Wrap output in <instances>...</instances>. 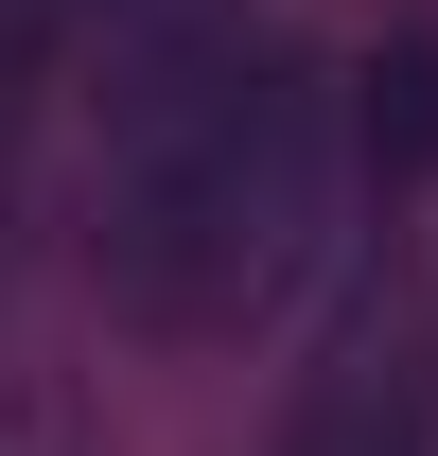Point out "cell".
<instances>
[{"mask_svg":"<svg viewBox=\"0 0 438 456\" xmlns=\"http://www.w3.org/2000/svg\"><path fill=\"white\" fill-rule=\"evenodd\" d=\"M333 141L369 175H421L438 159V18H403L385 53H351V88H333Z\"/></svg>","mask_w":438,"mask_h":456,"instance_id":"obj_3","label":"cell"},{"mask_svg":"<svg viewBox=\"0 0 438 456\" xmlns=\"http://www.w3.org/2000/svg\"><path fill=\"white\" fill-rule=\"evenodd\" d=\"M53 88H70V0H0V175H18Z\"/></svg>","mask_w":438,"mask_h":456,"instance_id":"obj_4","label":"cell"},{"mask_svg":"<svg viewBox=\"0 0 438 456\" xmlns=\"http://www.w3.org/2000/svg\"><path fill=\"white\" fill-rule=\"evenodd\" d=\"M88 123H106L88 264H106V316H123V334L228 351V334H264L280 298L316 281L351 141H333V88H316L298 53L228 36V53H193V70L106 88Z\"/></svg>","mask_w":438,"mask_h":456,"instance_id":"obj_1","label":"cell"},{"mask_svg":"<svg viewBox=\"0 0 438 456\" xmlns=\"http://www.w3.org/2000/svg\"><path fill=\"white\" fill-rule=\"evenodd\" d=\"M280 456H438V316H351L280 403Z\"/></svg>","mask_w":438,"mask_h":456,"instance_id":"obj_2","label":"cell"},{"mask_svg":"<svg viewBox=\"0 0 438 456\" xmlns=\"http://www.w3.org/2000/svg\"><path fill=\"white\" fill-rule=\"evenodd\" d=\"M0 456H70V421L53 403H0Z\"/></svg>","mask_w":438,"mask_h":456,"instance_id":"obj_5","label":"cell"}]
</instances>
